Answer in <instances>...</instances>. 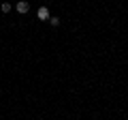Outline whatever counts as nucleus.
Segmentation results:
<instances>
[{
  "mask_svg": "<svg viewBox=\"0 0 128 120\" xmlns=\"http://www.w3.org/2000/svg\"><path fill=\"white\" fill-rule=\"evenodd\" d=\"M15 9H17V13H28V11H30V5H28V2H26V0H19V2H17V5H15Z\"/></svg>",
  "mask_w": 128,
  "mask_h": 120,
  "instance_id": "f257e3e1",
  "label": "nucleus"
},
{
  "mask_svg": "<svg viewBox=\"0 0 128 120\" xmlns=\"http://www.w3.org/2000/svg\"><path fill=\"white\" fill-rule=\"evenodd\" d=\"M38 19H43V22L49 19V9H47V7H41V9H38Z\"/></svg>",
  "mask_w": 128,
  "mask_h": 120,
  "instance_id": "f03ea898",
  "label": "nucleus"
},
{
  "mask_svg": "<svg viewBox=\"0 0 128 120\" xmlns=\"http://www.w3.org/2000/svg\"><path fill=\"white\" fill-rule=\"evenodd\" d=\"M0 11H2V13H9V11H11V5H9V2H2V7H0Z\"/></svg>",
  "mask_w": 128,
  "mask_h": 120,
  "instance_id": "7ed1b4c3",
  "label": "nucleus"
},
{
  "mask_svg": "<svg viewBox=\"0 0 128 120\" xmlns=\"http://www.w3.org/2000/svg\"><path fill=\"white\" fill-rule=\"evenodd\" d=\"M49 22H51V26H58V24H60V17H49Z\"/></svg>",
  "mask_w": 128,
  "mask_h": 120,
  "instance_id": "20e7f679",
  "label": "nucleus"
}]
</instances>
